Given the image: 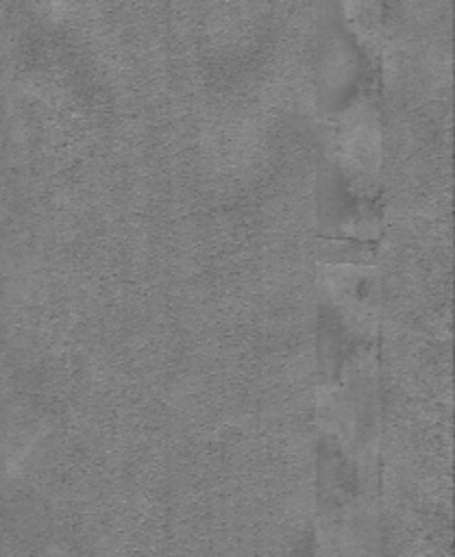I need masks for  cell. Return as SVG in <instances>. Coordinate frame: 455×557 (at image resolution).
<instances>
[{
  "instance_id": "cell-1",
  "label": "cell",
  "mask_w": 455,
  "mask_h": 557,
  "mask_svg": "<svg viewBox=\"0 0 455 557\" xmlns=\"http://www.w3.org/2000/svg\"><path fill=\"white\" fill-rule=\"evenodd\" d=\"M318 257L322 262L329 264H366L372 262V250L366 244H358V242H320L318 246Z\"/></svg>"
}]
</instances>
